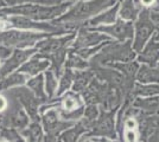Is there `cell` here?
<instances>
[{
  "mask_svg": "<svg viewBox=\"0 0 159 142\" xmlns=\"http://www.w3.org/2000/svg\"><path fill=\"white\" fill-rule=\"evenodd\" d=\"M115 4V0H89L80 1L68 10V12L56 18L51 23L55 25H62L68 32H76L83 27L84 21L89 20L100 12L107 10Z\"/></svg>",
  "mask_w": 159,
  "mask_h": 142,
  "instance_id": "1",
  "label": "cell"
},
{
  "mask_svg": "<svg viewBox=\"0 0 159 142\" xmlns=\"http://www.w3.org/2000/svg\"><path fill=\"white\" fill-rule=\"evenodd\" d=\"M73 6L70 1H66L60 5L53 6H42L37 4H25V5H14L12 7H2L0 8V18L8 15H24L32 20L38 21H52L56 18L64 14Z\"/></svg>",
  "mask_w": 159,
  "mask_h": 142,
  "instance_id": "2",
  "label": "cell"
},
{
  "mask_svg": "<svg viewBox=\"0 0 159 142\" xmlns=\"http://www.w3.org/2000/svg\"><path fill=\"white\" fill-rule=\"evenodd\" d=\"M133 41H109L100 50V52L89 59L90 67H107L116 62H131L137 57L132 45Z\"/></svg>",
  "mask_w": 159,
  "mask_h": 142,
  "instance_id": "3",
  "label": "cell"
},
{
  "mask_svg": "<svg viewBox=\"0 0 159 142\" xmlns=\"http://www.w3.org/2000/svg\"><path fill=\"white\" fill-rule=\"evenodd\" d=\"M48 36H53L45 32L27 31L19 28H8L0 32V45L10 49H30Z\"/></svg>",
  "mask_w": 159,
  "mask_h": 142,
  "instance_id": "4",
  "label": "cell"
},
{
  "mask_svg": "<svg viewBox=\"0 0 159 142\" xmlns=\"http://www.w3.org/2000/svg\"><path fill=\"white\" fill-rule=\"evenodd\" d=\"M100 108V107H99ZM118 109L106 110L100 108L98 118L92 123L89 131L81 139H96V137H107V139H119L115 130V115Z\"/></svg>",
  "mask_w": 159,
  "mask_h": 142,
  "instance_id": "5",
  "label": "cell"
},
{
  "mask_svg": "<svg viewBox=\"0 0 159 142\" xmlns=\"http://www.w3.org/2000/svg\"><path fill=\"white\" fill-rule=\"evenodd\" d=\"M134 37H133V49L138 54L143 50L146 43L151 39L153 33L157 31L156 24L151 19L150 10L144 8L141 10L138 18L134 20Z\"/></svg>",
  "mask_w": 159,
  "mask_h": 142,
  "instance_id": "6",
  "label": "cell"
},
{
  "mask_svg": "<svg viewBox=\"0 0 159 142\" xmlns=\"http://www.w3.org/2000/svg\"><path fill=\"white\" fill-rule=\"evenodd\" d=\"M4 93H6L7 95H10L11 97H13L19 102L21 107L25 109V111L27 113L31 121H39V108L43 104H45V102H43L38 97H36V95L33 94L27 87L20 85V87H16V88L7 90V91H4Z\"/></svg>",
  "mask_w": 159,
  "mask_h": 142,
  "instance_id": "7",
  "label": "cell"
},
{
  "mask_svg": "<svg viewBox=\"0 0 159 142\" xmlns=\"http://www.w3.org/2000/svg\"><path fill=\"white\" fill-rule=\"evenodd\" d=\"M90 30L99 31L101 33L107 34L112 39H115L116 41H133V37H134V25H133V21L124 20L121 18L116 19L113 24L90 27Z\"/></svg>",
  "mask_w": 159,
  "mask_h": 142,
  "instance_id": "8",
  "label": "cell"
},
{
  "mask_svg": "<svg viewBox=\"0 0 159 142\" xmlns=\"http://www.w3.org/2000/svg\"><path fill=\"white\" fill-rule=\"evenodd\" d=\"M76 32H71V33H66L64 36L61 34L60 37H55V36H48L45 38H43L36 44V49L37 52L36 56H47V54H55L57 51H61L63 49H68L71 46V43L75 39Z\"/></svg>",
  "mask_w": 159,
  "mask_h": 142,
  "instance_id": "9",
  "label": "cell"
},
{
  "mask_svg": "<svg viewBox=\"0 0 159 142\" xmlns=\"http://www.w3.org/2000/svg\"><path fill=\"white\" fill-rule=\"evenodd\" d=\"M112 41L109 36L105 33H101L99 31H94L88 27H81L76 31L75 39L71 43V49H84V47L96 46L103 41Z\"/></svg>",
  "mask_w": 159,
  "mask_h": 142,
  "instance_id": "10",
  "label": "cell"
},
{
  "mask_svg": "<svg viewBox=\"0 0 159 142\" xmlns=\"http://www.w3.org/2000/svg\"><path fill=\"white\" fill-rule=\"evenodd\" d=\"M135 59L140 64H146L150 67H157L159 62V38L156 32L153 33L151 39L146 43L143 50L137 54Z\"/></svg>",
  "mask_w": 159,
  "mask_h": 142,
  "instance_id": "11",
  "label": "cell"
},
{
  "mask_svg": "<svg viewBox=\"0 0 159 142\" xmlns=\"http://www.w3.org/2000/svg\"><path fill=\"white\" fill-rule=\"evenodd\" d=\"M89 129H90V124L84 118H81L75 122L71 127H69L63 133H61L58 137L62 142H79L81 137L89 131Z\"/></svg>",
  "mask_w": 159,
  "mask_h": 142,
  "instance_id": "12",
  "label": "cell"
},
{
  "mask_svg": "<svg viewBox=\"0 0 159 142\" xmlns=\"http://www.w3.org/2000/svg\"><path fill=\"white\" fill-rule=\"evenodd\" d=\"M50 68V62L45 58H38L32 56L31 58H29L25 63H23L18 69V71L23 74L27 75L29 77H33L39 74H43L45 70Z\"/></svg>",
  "mask_w": 159,
  "mask_h": 142,
  "instance_id": "13",
  "label": "cell"
},
{
  "mask_svg": "<svg viewBox=\"0 0 159 142\" xmlns=\"http://www.w3.org/2000/svg\"><path fill=\"white\" fill-rule=\"evenodd\" d=\"M119 13V5H114V6L108 7L107 10L100 12L99 14H96L95 17L90 18L89 20L84 21L83 27H96L100 25H109L113 24L116 20V17Z\"/></svg>",
  "mask_w": 159,
  "mask_h": 142,
  "instance_id": "14",
  "label": "cell"
},
{
  "mask_svg": "<svg viewBox=\"0 0 159 142\" xmlns=\"http://www.w3.org/2000/svg\"><path fill=\"white\" fill-rule=\"evenodd\" d=\"M57 101H58L57 108L62 111H71V110H75V109H79L83 105H86L83 100H82L81 94L74 93L73 90H69L66 94L57 97Z\"/></svg>",
  "mask_w": 159,
  "mask_h": 142,
  "instance_id": "15",
  "label": "cell"
},
{
  "mask_svg": "<svg viewBox=\"0 0 159 142\" xmlns=\"http://www.w3.org/2000/svg\"><path fill=\"white\" fill-rule=\"evenodd\" d=\"M132 105L145 115H159V96L135 97Z\"/></svg>",
  "mask_w": 159,
  "mask_h": 142,
  "instance_id": "16",
  "label": "cell"
},
{
  "mask_svg": "<svg viewBox=\"0 0 159 142\" xmlns=\"http://www.w3.org/2000/svg\"><path fill=\"white\" fill-rule=\"evenodd\" d=\"M94 77H95V74L92 68L86 69V70H74V83L71 90L74 93L82 94L87 89V87L90 84V82L93 81Z\"/></svg>",
  "mask_w": 159,
  "mask_h": 142,
  "instance_id": "17",
  "label": "cell"
},
{
  "mask_svg": "<svg viewBox=\"0 0 159 142\" xmlns=\"http://www.w3.org/2000/svg\"><path fill=\"white\" fill-rule=\"evenodd\" d=\"M19 134L25 142H42L45 135L43 126L39 121H31L29 126L19 130Z\"/></svg>",
  "mask_w": 159,
  "mask_h": 142,
  "instance_id": "18",
  "label": "cell"
},
{
  "mask_svg": "<svg viewBox=\"0 0 159 142\" xmlns=\"http://www.w3.org/2000/svg\"><path fill=\"white\" fill-rule=\"evenodd\" d=\"M29 78L30 77L27 75L23 74L18 70L14 71V72H11L10 75H7L4 78L0 80V93L7 91V90L16 88V87L25 85Z\"/></svg>",
  "mask_w": 159,
  "mask_h": 142,
  "instance_id": "19",
  "label": "cell"
},
{
  "mask_svg": "<svg viewBox=\"0 0 159 142\" xmlns=\"http://www.w3.org/2000/svg\"><path fill=\"white\" fill-rule=\"evenodd\" d=\"M143 7L135 0H124V2L119 6V15L121 19L128 21H134L139 13L141 12Z\"/></svg>",
  "mask_w": 159,
  "mask_h": 142,
  "instance_id": "20",
  "label": "cell"
},
{
  "mask_svg": "<svg viewBox=\"0 0 159 142\" xmlns=\"http://www.w3.org/2000/svg\"><path fill=\"white\" fill-rule=\"evenodd\" d=\"M135 82L143 84H150V83L159 84V69L157 67L141 64L135 76Z\"/></svg>",
  "mask_w": 159,
  "mask_h": 142,
  "instance_id": "21",
  "label": "cell"
},
{
  "mask_svg": "<svg viewBox=\"0 0 159 142\" xmlns=\"http://www.w3.org/2000/svg\"><path fill=\"white\" fill-rule=\"evenodd\" d=\"M26 87L33 94L36 95V97H38L39 100H42L43 102H50L51 100H49L47 96V93H45V85H44V72L43 74H39L37 76H33V77H30L26 82Z\"/></svg>",
  "mask_w": 159,
  "mask_h": 142,
  "instance_id": "22",
  "label": "cell"
},
{
  "mask_svg": "<svg viewBox=\"0 0 159 142\" xmlns=\"http://www.w3.org/2000/svg\"><path fill=\"white\" fill-rule=\"evenodd\" d=\"M107 67L116 69L118 71H120L125 77L135 81V76L138 72L140 64L137 61H131V62H116V63H112Z\"/></svg>",
  "mask_w": 159,
  "mask_h": 142,
  "instance_id": "23",
  "label": "cell"
},
{
  "mask_svg": "<svg viewBox=\"0 0 159 142\" xmlns=\"http://www.w3.org/2000/svg\"><path fill=\"white\" fill-rule=\"evenodd\" d=\"M64 68H69L71 70H86L90 68V64H89V61L82 58L80 54H77L74 50L69 47Z\"/></svg>",
  "mask_w": 159,
  "mask_h": 142,
  "instance_id": "24",
  "label": "cell"
},
{
  "mask_svg": "<svg viewBox=\"0 0 159 142\" xmlns=\"http://www.w3.org/2000/svg\"><path fill=\"white\" fill-rule=\"evenodd\" d=\"M132 94L135 97H151V96H159V84L157 83H150V84H143V83H134Z\"/></svg>",
  "mask_w": 159,
  "mask_h": 142,
  "instance_id": "25",
  "label": "cell"
},
{
  "mask_svg": "<svg viewBox=\"0 0 159 142\" xmlns=\"http://www.w3.org/2000/svg\"><path fill=\"white\" fill-rule=\"evenodd\" d=\"M74 83V70L69 68H64L62 75L58 78V88L56 93V97H60L63 94H66V91L71 90Z\"/></svg>",
  "mask_w": 159,
  "mask_h": 142,
  "instance_id": "26",
  "label": "cell"
},
{
  "mask_svg": "<svg viewBox=\"0 0 159 142\" xmlns=\"http://www.w3.org/2000/svg\"><path fill=\"white\" fill-rule=\"evenodd\" d=\"M44 85H45V93H47L48 98L49 100L55 98L57 88H58V77L50 69L44 71Z\"/></svg>",
  "mask_w": 159,
  "mask_h": 142,
  "instance_id": "27",
  "label": "cell"
},
{
  "mask_svg": "<svg viewBox=\"0 0 159 142\" xmlns=\"http://www.w3.org/2000/svg\"><path fill=\"white\" fill-rule=\"evenodd\" d=\"M99 114H100L99 105H96V104H86L84 105V113H83V117L82 118H84L92 126V123L98 118Z\"/></svg>",
  "mask_w": 159,
  "mask_h": 142,
  "instance_id": "28",
  "label": "cell"
},
{
  "mask_svg": "<svg viewBox=\"0 0 159 142\" xmlns=\"http://www.w3.org/2000/svg\"><path fill=\"white\" fill-rule=\"evenodd\" d=\"M138 141V131L133 129H125L122 135V142H137Z\"/></svg>",
  "mask_w": 159,
  "mask_h": 142,
  "instance_id": "29",
  "label": "cell"
},
{
  "mask_svg": "<svg viewBox=\"0 0 159 142\" xmlns=\"http://www.w3.org/2000/svg\"><path fill=\"white\" fill-rule=\"evenodd\" d=\"M10 105V101L4 94L0 93V114H4Z\"/></svg>",
  "mask_w": 159,
  "mask_h": 142,
  "instance_id": "30",
  "label": "cell"
},
{
  "mask_svg": "<svg viewBox=\"0 0 159 142\" xmlns=\"http://www.w3.org/2000/svg\"><path fill=\"white\" fill-rule=\"evenodd\" d=\"M11 52H12V49L0 45V59H1V61H4L5 58H7V57L11 54Z\"/></svg>",
  "mask_w": 159,
  "mask_h": 142,
  "instance_id": "31",
  "label": "cell"
},
{
  "mask_svg": "<svg viewBox=\"0 0 159 142\" xmlns=\"http://www.w3.org/2000/svg\"><path fill=\"white\" fill-rule=\"evenodd\" d=\"M42 142H62V141H61V139L58 136L51 135V134H45Z\"/></svg>",
  "mask_w": 159,
  "mask_h": 142,
  "instance_id": "32",
  "label": "cell"
},
{
  "mask_svg": "<svg viewBox=\"0 0 159 142\" xmlns=\"http://www.w3.org/2000/svg\"><path fill=\"white\" fill-rule=\"evenodd\" d=\"M150 15H151V19L156 24L157 28H159V12L157 11H150Z\"/></svg>",
  "mask_w": 159,
  "mask_h": 142,
  "instance_id": "33",
  "label": "cell"
},
{
  "mask_svg": "<svg viewBox=\"0 0 159 142\" xmlns=\"http://www.w3.org/2000/svg\"><path fill=\"white\" fill-rule=\"evenodd\" d=\"M139 4L141 5V7L148 8V7H152L156 4V0H139Z\"/></svg>",
  "mask_w": 159,
  "mask_h": 142,
  "instance_id": "34",
  "label": "cell"
},
{
  "mask_svg": "<svg viewBox=\"0 0 159 142\" xmlns=\"http://www.w3.org/2000/svg\"><path fill=\"white\" fill-rule=\"evenodd\" d=\"M93 140L96 142H121L119 139H107V137H96Z\"/></svg>",
  "mask_w": 159,
  "mask_h": 142,
  "instance_id": "35",
  "label": "cell"
},
{
  "mask_svg": "<svg viewBox=\"0 0 159 142\" xmlns=\"http://www.w3.org/2000/svg\"><path fill=\"white\" fill-rule=\"evenodd\" d=\"M2 7H6V1L5 0H0V8Z\"/></svg>",
  "mask_w": 159,
  "mask_h": 142,
  "instance_id": "36",
  "label": "cell"
},
{
  "mask_svg": "<svg viewBox=\"0 0 159 142\" xmlns=\"http://www.w3.org/2000/svg\"><path fill=\"white\" fill-rule=\"evenodd\" d=\"M79 142H94L92 139H81Z\"/></svg>",
  "mask_w": 159,
  "mask_h": 142,
  "instance_id": "37",
  "label": "cell"
},
{
  "mask_svg": "<svg viewBox=\"0 0 159 142\" xmlns=\"http://www.w3.org/2000/svg\"><path fill=\"white\" fill-rule=\"evenodd\" d=\"M153 11H157V12H159V4L157 5V6L153 7Z\"/></svg>",
  "mask_w": 159,
  "mask_h": 142,
  "instance_id": "38",
  "label": "cell"
},
{
  "mask_svg": "<svg viewBox=\"0 0 159 142\" xmlns=\"http://www.w3.org/2000/svg\"><path fill=\"white\" fill-rule=\"evenodd\" d=\"M156 34H157V37L159 38V28H157V31H156Z\"/></svg>",
  "mask_w": 159,
  "mask_h": 142,
  "instance_id": "39",
  "label": "cell"
},
{
  "mask_svg": "<svg viewBox=\"0 0 159 142\" xmlns=\"http://www.w3.org/2000/svg\"><path fill=\"white\" fill-rule=\"evenodd\" d=\"M157 68L159 69V62H158V64H157Z\"/></svg>",
  "mask_w": 159,
  "mask_h": 142,
  "instance_id": "40",
  "label": "cell"
},
{
  "mask_svg": "<svg viewBox=\"0 0 159 142\" xmlns=\"http://www.w3.org/2000/svg\"><path fill=\"white\" fill-rule=\"evenodd\" d=\"M92 140H93V139H92ZM93 141H94V140H93ZM94 142H96V141H94Z\"/></svg>",
  "mask_w": 159,
  "mask_h": 142,
  "instance_id": "41",
  "label": "cell"
},
{
  "mask_svg": "<svg viewBox=\"0 0 159 142\" xmlns=\"http://www.w3.org/2000/svg\"><path fill=\"white\" fill-rule=\"evenodd\" d=\"M137 142H140V141H137Z\"/></svg>",
  "mask_w": 159,
  "mask_h": 142,
  "instance_id": "42",
  "label": "cell"
}]
</instances>
